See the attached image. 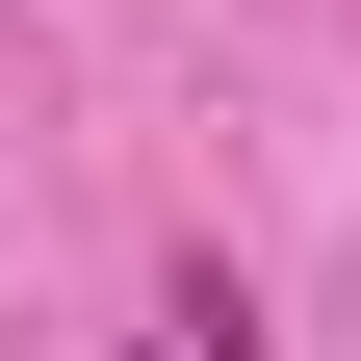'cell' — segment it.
<instances>
[{
  "instance_id": "1",
  "label": "cell",
  "mask_w": 361,
  "mask_h": 361,
  "mask_svg": "<svg viewBox=\"0 0 361 361\" xmlns=\"http://www.w3.org/2000/svg\"><path fill=\"white\" fill-rule=\"evenodd\" d=\"M155 361H207V336H155Z\"/></svg>"
}]
</instances>
